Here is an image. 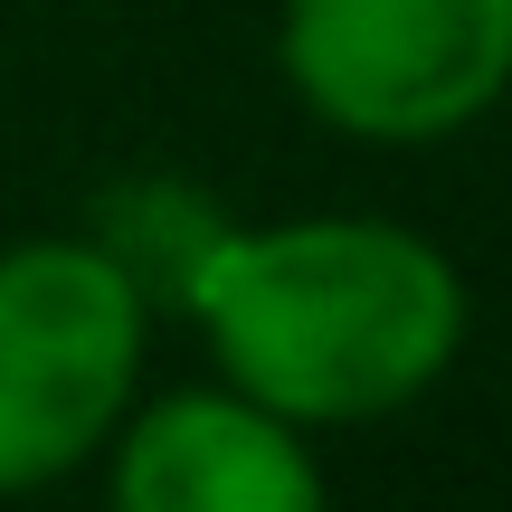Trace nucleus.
<instances>
[{
	"label": "nucleus",
	"mask_w": 512,
	"mask_h": 512,
	"mask_svg": "<svg viewBox=\"0 0 512 512\" xmlns=\"http://www.w3.org/2000/svg\"><path fill=\"white\" fill-rule=\"evenodd\" d=\"M105 494L124 512H313L323 456L294 418L209 380L124 408L105 437Z\"/></svg>",
	"instance_id": "4"
},
{
	"label": "nucleus",
	"mask_w": 512,
	"mask_h": 512,
	"mask_svg": "<svg viewBox=\"0 0 512 512\" xmlns=\"http://www.w3.org/2000/svg\"><path fill=\"white\" fill-rule=\"evenodd\" d=\"M171 304L209 342L219 380L304 437L418 408L465 361L475 323V294L437 238L351 209L228 219Z\"/></svg>",
	"instance_id": "1"
},
{
	"label": "nucleus",
	"mask_w": 512,
	"mask_h": 512,
	"mask_svg": "<svg viewBox=\"0 0 512 512\" xmlns=\"http://www.w3.org/2000/svg\"><path fill=\"white\" fill-rule=\"evenodd\" d=\"M152 294L105 238L0 247V494L86 475L143 389Z\"/></svg>",
	"instance_id": "2"
},
{
	"label": "nucleus",
	"mask_w": 512,
	"mask_h": 512,
	"mask_svg": "<svg viewBox=\"0 0 512 512\" xmlns=\"http://www.w3.org/2000/svg\"><path fill=\"white\" fill-rule=\"evenodd\" d=\"M275 67L323 133L427 152L512 95V0H285Z\"/></svg>",
	"instance_id": "3"
}]
</instances>
